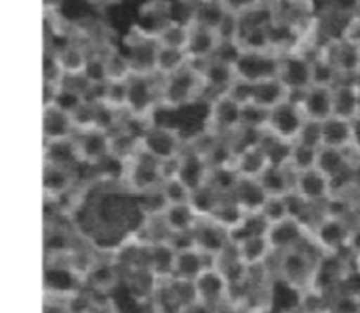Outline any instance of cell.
<instances>
[{
  "instance_id": "cell-1",
  "label": "cell",
  "mask_w": 360,
  "mask_h": 313,
  "mask_svg": "<svg viewBox=\"0 0 360 313\" xmlns=\"http://www.w3.org/2000/svg\"><path fill=\"white\" fill-rule=\"evenodd\" d=\"M162 79V109L178 111L188 106L204 102L206 84L197 63L190 62L178 72Z\"/></svg>"
},
{
  "instance_id": "cell-2",
  "label": "cell",
  "mask_w": 360,
  "mask_h": 313,
  "mask_svg": "<svg viewBox=\"0 0 360 313\" xmlns=\"http://www.w3.org/2000/svg\"><path fill=\"white\" fill-rule=\"evenodd\" d=\"M160 109V77L157 74H132L127 81V115L141 122H151Z\"/></svg>"
},
{
  "instance_id": "cell-3",
  "label": "cell",
  "mask_w": 360,
  "mask_h": 313,
  "mask_svg": "<svg viewBox=\"0 0 360 313\" xmlns=\"http://www.w3.org/2000/svg\"><path fill=\"white\" fill-rule=\"evenodd\" d=\"M186 144L188 141L178 127L158 120H151L141 134V150L160 162L181 157Z\"/></svg>"
},
{
  "instance_id": "cell-4",
  "label": "cell",
  "mask_w": 360,
  "mask_h": 313,
  "mask_svg": "<svg viewBox=\"0 0 360 313\" xmlns=\"http://www.w3.org/2000/svg\"><path fill=\"white\" fill-rule=\"evenodd\" d=\"M308 243V241H306ZM304 245L287 250L280 253L278 259V273L280 278L295 290H313L315 287L316 269H319V259L311 255Z\"/></svg>"
},
{
  "instance_id": "cell-5",
  "label": "cell",
  "mask_w": 360,
  "mask_h": 313,
  "mask_svg": "<svg viewBox=\"0 0 360 313\" xmlns=\"http://www.w3.org/2000/svg\"><path fill=\"white\" fill-rule=\"evenodd\" d=\"M352 227L345 220L343 215L330 210L320 218L319 224L311 229V241L322 253H340L348 248Z\"/></svg>"
},
{
  "instance_id": "cell-6",
  "label": "cell",
  "mask_w": 360,
  "mask_h": 313,
  "mask_svg": "<svg viewBox=\"0 0 360 313\" xmlns=\"http://www.w3.org/2000/svg\"><path fill=\"white\" fill-rule=\"evenodd\" d=\"M241 120L243 104L232 98L227 91L206 104L204 127L218 136H232L238 132L241 129Z\"/></svg>"
},
{
  "instance_id": "cell-7",
  "label": "cell",
  "mask_w": 360,
  "mask_h": 313,
  "mask_svg": "<svg viewBox=\"0 0 360 313\" xmlns=\"http://www.w3.org/2000/svg\"><path fill=\"white\" fill-rule=\"evenodd\" d=\"M164 179L162 162L141 150V153L127 164L123 185L132 193H141L160 186Z\"/></svg>"
},
{
  "instance_id": "cell-8",
  "label": "cell",
  "mask_w": 360,
  "mask_h": 313,
  "mask_svg": "<svg viewBox=\"0 0 360 313\" xmlns=\"http://www.w3.org/2000/svg\"><path fill=\"white\" fill-rule=\"evenodd\" d=\"M81 169L84 167H63V165L44 164V171H42L44 199L62 204L84 179H88L81 174Z\"/></svg>"
},
{
  "instance_id": "cell-9",
  "label": "cell",
  "mask_w": 360,
  "mask_h": 313,
  "mask_svg": "<svg viewBox=\"0 0 360 313\" xmlns=\"http://www.w3.org/2000/svg\"><path fill=\"white\" fill-rule=\"evenodd\" d=\"M157 49L158 42L155 35L143 27L132 28L123 44V51L129 56L134 74H155Z\"/></svg>"
},
{
  "instance_id": "cell-10",
  "label": "cell",
  "mask_w": 360,
  "mask_h": 313,
  "mask_svg": "<svg viewBox=\"0 0 360 313\" xmlns=\"http://www.w3.org/2000/svg\"><path fill=\"white\" fill-rule=\"evenodd\" d=\"M77 158L83 167L90 169L111 157V132L104 129L77 130L74 136Z\"/></svg>"
},
{
  "instance_id": "cell-11",
  "label": "cell",
  "mask_w": 360,
  "mask_h": 313,
  "mask_svg": "<svg viewBox=\"0 0 360 313\" xmlns=\"http://www.w3.org/2000/svg\"><path fill=\"white\" fill-rule=\"evenodd\" d=\"M234 69L239 79L259 83L278 76L280 55L274 51H241Z\"/></svg>"
},
{
  "instance_id": "cell-12",
  "label": "cell",
  "mask_w": 360,
  "mask_h": 313,
  "mask_svg": "<svg viewBox=\"0 0 360 313\" xmlns=\"http://www.w3.org/2000/svg\"><path fill=\"white\" fill-rule=\"evenodd\" d=\"M306 116L302 113L299 102L288 98L283 104L276 106L269 111V120H267V132L273 136L281 137L285 141L295 143L301 134L302 127L306 123Z\"/></svg>"
},
{
  "instance_id": "cell-13",
  "label": "cell",
  "mask_w": 360,
  "mask_h": 313,
  "mask_svg": "<svg viewBox=\"0 0 360 313\" xmlns=\"http://www.w3.org/2000/svg\"><path fill=\"white\" fill-rule=\"evenodd\" d=\"M278 77L287 84L292 94L304 91L311 87V58L301 51L281 53Z\"/></svg>"
},
{
  "instance_id": "cell-14",
  "label": "cell",
  "mask_w": 360,
  "mask_h": 313,
  "mask_svg": "<svg viewBox=\"0 0 360 313\" xmlns=\"http://www.w3.org/2000/svg\"><path fill=\"white\" fill-rule=\"evenodd\" d=\"M294 193L309 204H329L333 200V181L319 167L295 172Z\"/></svg>"
},
{
  "instance_id": "cell-15",
  "label": "cell",
  "mask_w": 360,
  "mask_h": 313,
  "mask_svg": "<svg viewBox=\"0 0 360 313\" xmlns=\"http://www.w3.org/2000/svg\"><path fill=\"white\" fill-rule=\"evenodd\" d=\"M211 172V164L206 158V155L200 153L195 148L188 146L186 144L185 151L181 153V157L178 158V169H176V176L188 186L192 192L202 189L204 185H207V179H210Z\"/></svg>"
},
{
  "instance_id": "cell-16",
  "label": "cell",
  "mask_w": 360,
  "mask_h": 313,
  "mask_svg": "<svg viewBox=\"0 0 360 313\" xmlns=\"http://www.w3.org/2000/svg\"><path fill=\"white\" fill-rule=\"evenodd\" d=\"M176 257H178V250L172 245L171 239L144 243V267L158 281H165L174 276Z\"/></svg>"
},
{
  "instance_id": "cell-17",
  "label": "cell",
  "mask_w": 360,
  "mask_h": 313,
  "mask_svg": "<svg viewBox=\"0 0 360 313\" xmlns=\"http://www.w3.org/2000/svg\"><path fill=\"white\" fill-rule=\"evenodd\" d=\"M193 283H195L199 301L207 302V305L218 306L231 298V280L218 266L206 267Z\"/></svg>"
},
{
  "instance_id": "cell-18",
  "label": "cell",
  "mask_w": 360,
  "mask_h": 313,
  "mask_svg": "<svg viewBox=\"0 0 360 313\" xmlns=\"http://www.w3.org/2000/svg\"><path fill=\"white\" fill-rule=\"evenodd\" d=\"M195 63V62H193ZM200 69V74H202L204 84H206V94H204V102L213 101L218 95L225 94L227 88L231 87L236 81V69L232 63L224 62V60L218 58H210L206 62L197 63Z\"/></svg>"
},
{
  "instance_id": "cell-19",
  "label": "cell",
  "mask_w": 360,
  "mask_h": 313,
  "mask_svg": "<svg viewBox=\"0 0 360 313\" xmlns=\"http://www.w3.org/2000/svg\"><path fill=\"white\" fill-rule=\"evenodd\" d=\"M267 239L273 246V252L281 253L299 245H304L306 241L311 239V232L301 220L290 217L287 220L271 225L269 231H267Z\"/></svg>"
},
{
  "instance_id": "cell-20",
  "label": "cell",
  "mask_w": 360,
  "mask_h": 313,
  "mask_svg": "<svg viewBox=\"0 0 360 313\" xmlns=\"http://www.w3.org/2000/svg\"><path fill=\"white\" fill-rule=\"evenodd\" d=\"M292 101L299 102L302 113L308 120L323 122L334 115L333 88L329 87H309L304 91L292 94Z\"/></svg>"
},
{
  "instance_id": "cell-21",
  "label": "cell",
  "mask_w": 360,
  "mask_h": 313,
  "mask_svg": "<svg viewBox=\"0 0 360 313\" xmlns=\"http://www.w3.org/2000/svg\"><path fill=\"white\" fill-rule=\"evenodd\" d=\"M192 234L197 248L202 250L213 260H217L232 245L227 229L220 227V225L214 224L213 220L206 217L200 218Z\"/></svg>"
},
{
  "instance_id": "cell-22",
  "label": "cell",
  "mask_w": 360,
  "mask_h": 313,
  "mask_svg": "<svg viewBox=\"0 0 360 313\" xmlns=\"http://www.w3.org/2000/svg\"><path fill=\"white\" fill-rule=\"evenodd\" d=\"M76 132L77 129L69 111L55 104L44 106L42 109V141L44 143L69 141L76 136Z\"/></svg>"
},
{
  "instance_id": "cell-23",
  "label": "cell",
  "mask_w": 360,
  "mask_h": 313,
  "mask_svg": "<svg viewBox=\"0 0 360 313\" xmlns=\"http://www.w3.org/2000/svg\"><path fill=\"white\" fill-rule=\"evenodd\" d=\"M51 48L53 51H55L56 60H58L60 67H62L65 76L84 72L88 58H90V53H91L90 46L81 42L79 39H65L63 42L51 46Z\"/></svg>"
},
{
  "instance_id": "cell-24",
  "label": "cell",
  "mask_w": 360,
  "mask_h": 313,
  "mask_svg": "<svg viewBox=\"0 0 360 313\" xmlns=\"http://www.w3.org/2000/svg\"><path fill=\"white\" fill-rule=\"evenodd\" d=\"M218 46H220V37H218L217 30L190 23V37L188 44H186V53H188L192 62L200 63L210 60L217 53Z\"/></svg>"
},
{
  "instance_id": "cell-25",
  "label": "cell",
  "mask_w": 360,
  "mask_h": 313,
  "mask_svg": "<svg viewBox=\"0 0 360 313\" xmlns=\"http://www.w3.org/2000/svg\"><path fill=\"white\" fill-rule=\"evenodd\" d=\"M210 266H214V260L211 259V257H207L206 253H204L202 250L197 248V246H188V248L178 250L174 276L172 278L195 281L197 276Z\"/></svg>"
},
{
  "instance_id": "cell-26",
  "label": "cell",
  "mask_w": 360,
  "mask_h": 313,
  "mask_svg": "<svg viewBox=\"0 0 360 313\" xmlns=\"http://www.w3.org/2000/svg\"><path fill=\"white\" fill-rule=\"evenodd\" d=\"M357 79H347V77H343V79H340L333 87V106L334 115L336 116L352 120L360 113Z\"/></svg>"
},
{
  "instance_id": "cell-27",
  "label": "cell",
  "mask_w": 360,
  "mask_h": 313,
  "mask_svg": "<svg viewBox=\"0 0 360 313\" xmlns=\"http://www.w3.org/2000/svg\"><path fill=\"white\" fill-rule=\"evenodd\" d=\"M200 215L197 213L192 203H179V204H169L167 210L162 215L167 231L172 234H185V232H193L200 220Z\"/></svg>"
},
{
  "instance_id": "cell-28",
  "label": "cell",
  "mask_w": 360,
  "mask_h": 313,
  "mask_svg": "<svg viewBox=\"0 0 360 313\" xmlns=\"http://www.w3.org/2000/svg\"><path fill=\"white\" fill-rule=\"evenodd\" d=\"M269 165V158H267V153L260 146V143L245 148L239 153H236L234 158V169L238 171L239 178L259 179Z\"/></svg>"
},
{
  "instance_id": "cell-29",
  "label": "cell",
  "mask_w": 360,
  "mask_h": 313,
  "mask_svg": "<svg viewBox=\"0 0 360 313\" xmlns=\"http://www.w3.org/2000/svg\"><path fill=\"white\" fill-rule=\"evenodd\" d=\"M292 91L288 90L287 84L280 79V77H269V79L259 81L253 83V94L252 102L257 106H262L266 109H273L276 106L283 104L290 98Z\"/></svg>"
},
{
  "instance_id": "cell-30",
  "label": "cell",
  "mask_w": 360,
  "mask_h": 313,
  "mask_svg": "<svg viewBox=\"0 0 360 313\" xmlns=\"http://www.w3.org/2000/svg\"><path fill=\"white\" fill-rule=\"evenodd\" d=\"M236 203L246 211V213H260L267 200V192L264 190L260 179L239 178L234 192H232Z\"/></svg>"
},
{
  "instance_id": "cell-31",
  "label": "cell",
  "mask_w": 360,
  "mask_h": 313,
  "mask_svg": "<svg viewBox=\"0 0 360 313\" xmlns=\"http://www.w3.org/2000/svg\"><path fill=\"white\" fill-rule=\"evenodd\" d=\"M236 252H238L239 260H241L245 266L259 267L273 255V246H271L267 234L264 236H253V238L245 239V241L236 243Z\"/></svg>"
},
{
  "instance_id": "cell-32",
  "label": "cell",
  "mask_w": 360,
  "mask_h": 313,
  "mask_svg": "<svg viewBox=\"0 0 360 313\" xmlns=\"http://www.w3.org/2000/svg\"><path fill=\"white\" fill-rule=\"evenodd\" d=\"M322 146L352 150V120L329 116L322 122Z\"/></svg>"
},
{
  "instance_id": "cell-33",
  "label": "cell",
  "mask_w": 360,
  "mask_h": 313,
  "mask_svg": "<svg viewBox=\"0 0 360 313\" xmlns=\"http://www.w3.org/2000/svg\"><path fill=\"white\" fill-rule=\"evenodd\" d=\"M259 179L267 196H290L294 192L295 172L288 165H269Z\"/></svg>"
},
{
  "instance_id": "cell-34",
  "label": "cell",
  "mask_w": 360,
  "mask_h": 313,
  "mask_svg": "<svg viewBox=\"0 0 360 313\" xmlns=\"http://www.w3.org/2000/svg\"><path fill=\"white\" fill-rule=\"evenodd\" d=\"M192 62L186 53V49L171 48V46L158 44L157 56H155V74L158 77H167L171 74L178 72L183 67Z\"/></svg>"
},
{
  "instance_id": "cell-35",
  "label": "cell",
  "mask_w": 360,
  "mask_h": 313,
  "mask_svg": "<svg viewBox=\"0 0 360 313\" xmlns=\"http://www.w3.org/2000/svg\"><path fill=\"white\" fill-rule=\"evenodd\" d=\"M155 39L160 46H171V48L186 49L190 37V21H181L171 18L164 25L153 32Z\"/></svg>"
},
{
  "instance_id": "cell-36",
  "label": "cell",
  "mask_w": 360,
  "mask_h": 313,
  "mask_svg": "<svg viewBox=\"0 0 360 313\" xmlns=\"http://www.w3.org/2000/svg\"><path fill=\"white\" fill-rule=\"evenodd\" d=\"M246 211L239 206L234 200L232 196H224L220 197V200L217 203V206L211 210V213L206 218L213 220L214 224H218L220 227L227 229L229 232L234 227H238L241 224V220L245 218Z\"/></svg>"
},
{
  "instance_id": "cell-37",
  "label": "cell",
  "mask_w": 360,
  "mask_h": 313,
  "mask_svg": "<svg viewBox=\"0 0 360 313\" xmlns=\"http://www.w3.org/2000/svg\"><path fill=\"white\" fill-rule=\"evenodd\" d=\"M104 63L108 81H127L134 74L129 56H127V53L120 46H105Z\"/></svg>"
},
{
  "instance_id": "cell-38",
  "label": "cell",
  "mask_w": 360,
  "mask_h": 313,
  "mask_svg": "<svg viewBox=\"0 0 360 313\" xmlns=\"http://www.w3.org/2000/svg\"><path fill=\"white\" fill-rule=\"evenodd\" d=\"M340 79H343L338 70L336 63L333 62L326 51H320L311 56V84L313 87H329L333 88Z\"/></svg>"
},
{
  "instance_id": "cell-39",
  "label": "cell",
  "mask_w": 360,
  "mask_h": 313,
  "mask_svg": "<svg viewBox=\"0 0 360 313\" xmlns=\"http://www.w3.org/2000/svg\"><path fill=\"white\" fill-rule=\"evenodd\" d=\"M72 139L58 141V143H44V164L63 165V167H83L79 164Z\"/></svg>"
},
{
  "instance_id": "cell-40",
  "label": "cell",
  "mask_w": 360,
  "mask_h": 313,
  "mask_svg": "<svg viewBox=\"0 0 360 313\" xmlns=\"http://www.w3.org/2000/svg\"><path fill=\"white\" fill-rule=\"evenodd\" d=\"M116 281H118V271H116L115 264L105 262V260H95L83 283L90 285L91 290L95 292H108L109 288L115 287Z\"/></svg>"
},
{
  "instance_id": "cell-41",
  "label": "cell",
  "mask_w": 360,
  "mask_h": 313,
  "mask_svg": "<svg viewBox=\"0 0 360 313\" xmlns=\"http://www.w3.org/2000/svg\"><path fill=\"white\" fill-rule=\"evenodd\" d=\"M269 227V222L262 217V213H246L241 224L229 232V238H231L232 245H236V243L245 241V239L253 238V236L267 234Z\"/></svg>"
},
{
  "instance_id": "cell-42",
  "label": "cell",
  "mask_w": 360,
  "mask_h": 313,
  "mask_svg": "<svg viewBox=\"0 0 360 313\" xmlns=\"http://www.w3.org/2000/svg\"><path fill=\"white\" fill-rule=\"evenodd\" d=\"M227 9L221 2H199L192 11H190V23L200 25V27H207L217 30L220 25L221 18L225 16Z\"/></svg>"
},
{
  "instance_id": "cell-43",
  "label": "cell",
  "mask_w": 360,
  "mask_h": 313,
  "mask_svg": "<svg viewBox=\"0 0 360 313\" xmlns=\"http://www.w3.org/2000/svg\"><path fill=\"white\" fill-rule=\"evenodd\" d=\"M260 146H262L264 151L267 153L271 165H288L294 143L273 136V134L266 130V132L262 134V139H260Z\"/></svg>"
},
{
  "instance_id": "cell-44",
  "label": "cell",
  "mask_w": 360,
  "mask_h": 313,
  "mask_svg": "<svg viewBox=\"0 0 360 313\" xmlns=\"http://www.w3.org/2000/svg\"><path fill=\"white\" fill-rule=\"evenodd\" d=\"M134 196H136L137 204H139L141 211H143L146 218L162 217L169 206V200L165 197L164 190H162V185L157 186V189L146 190V192L134 193Z\"/></svg>"
},
{
  "instance_id": "cell-45",
  "label": "cell",
  "mask_w": 360,
  "mask_h": 313,
  "mask_svg": "<svg viewBox=\"0 0 360 313\" xmlns=\"http://www.w3.org/2000/svg\"><path fill=\"white\" fill-rule=\"evenodd\" d=\"M319 151L320 148L301 143V141H295L294 146H292L288 167H290L294 172L308 171V169L316 167V162H319Z\"/></svg>"
},
{
  "instance_id": "cell-46",
  "label": "cell",
  "mask_w": 360,
  "mask_h": 313,
  "mask_svg": "<svg viewBox=\"0 0 360 313\" xmlns=\"http://www.w3.org/2000/svg\"><path fill=\"white\" fill-rule=\"evenodd\" d=\"M238 181L239 174L234 165H220V167H211L207 185L213 186L220 196H232Z\"/></svg>"
},
{
  "instance_id": "cell-47",
  "label": "cell",
  "mask_w": 360,
  "mask_h": 313,
  "mask_svg": "<svg viewBox=\"0 0 360 313\" xmlns=\"http://www.w3.org/2000/svg\"><path fill=\"white\" fill-rule=\"evenodd\" d=\"M260 213H262V217L269 222V225L290 218L292 210L288 196H269L267 197L266 204H264V207L260 210Z\"/></svg>"
},
{
  "instance_id": "cell-48",
  "label": "cell",
  "mask_w": 360,
  "mask_h": 313,
  "mask_svg": "<svg viewBox=\"0 0 360 313\" xmlns=\"http://www.w3.org/2000/svg\"><path fill=\"white\" fill-rule=\"evenodd\" d=\"M267 120H269V109L257 106L253 102L243 106V129L259 130V132H266L267 130Z\"/></svg>"
},
{
  "instance_id": "cell-49",
  "label": "cell",
  "mask_w": 360,
  "mask_h": 313,
  "mask_svg": "<svg viewBox=\"0 0 360 313\" xmlns=\"http://www.w3.org/2000/svg\"><path fill=\"white\" fill-rule=\"evenodd\" d=\"M129 81V79H127ZM127 81H105L104 97L102 102L118 111H125L127 108Z\"/></svg>"
},
{
  "instance_id": "cell-50",
  "label": "cell",
  "mask_w": 360,
  "mask_h": 313,
  "mask_svg": "<svg viewBox=\"0 0 360 313\" xmlns=\"http://www.w3.org/2000/svg\"><path fill=\"white\" fill-rule=\"evenodd\" d=\"M162 190H164L169 204L190 203V200H192L193 192L181 181V179L178 178V176H172V178L164 179V183H162Z\"/></svg>"
},
{
  "instance_id": "cell-51",
  "label": "cell",
  "mask_w": 360,
  "mask_h": 313,
  "mask_svg": "<svg viewBox=\"0 0 360 313\" xmlns=\"http://www.w3.org/2000/svg\"><path fill=\"white\" fill-rule=\"evenodd\" d=\"M217 34L224 42H238L241 34V16L236 13H225L220 25L217 27Z\"/></svg>"
},
{
  "instance_id": "cell-52",
  "label": "cell",
  "mask_w": 360,
  "mask_h": 313,
  "mask_svg": "<svg viewBox=\"0 0 360 313\" xmlns=\"http://www.w3.org/2000/svg\"><path fill=\"white\" fill-rule=\"evenodd\" d=\"M297 141H301V143H306V144H311V146H316V148L322 146V122L306 120Z\"/></svg>"
},
{
  "instance_id": "cell-53",
  "label": "cell",
  "mask_w": 360,
  "mask_h": 313,
  "mask_svg": "<svg viewBox=\"0 0 360 313\" xmlns=\"http://www.w3.org/2000/svg\"><path fill=\"white\" fill-rule=\"evenodd\" d=\"M329 312L330 313H360V301L357 298H354V295L341 290L340 294L334 298Z\"/></svg>"
},
{
  "instance_id": "cell-54",
  "label": "cell",
  "mask_w": 360,
  "mask_h": 313,
  "mask_svg": "<svg viewBox=\"0 0 360 313\" xmlns=\"http://www.w3.org/2000/svg\"><path fill=\"white\" fill-rule=\"evenodd\" d=\"M221 4H224L229 13H236L241 16V14H246L248 11L255 9V7L264 6L266 0H221Z\"/></svg>"
},
{
  "instance_id": "cell-55",
  "label": "cell",
  "mask_w": 360,
  "mask_h": 313,
  "mask_svg": "<svg viewBox=\"0 0 360 313\" xmlns=\"http://www.w3.org/2000/svg\"><path fill=\"white\" fill-rule=\"evenodd\" d=\"M341 290L347 294L354 295L360 301V269H348L347 274L341 280Z\"/></svg>"
},
{
  "instance_id": "cell-56",
  "label": "cell",
  "mask_w": 360,
  "mask_h": 313,
  "mask_svg": "<svg viewBox=\"0 0 360 313\" xmlns=\"http://www.w3.org/2000/svg\"><path fill=\"white\" fill-rule=\"evenodd\" d=\"M352 150L360 153V115L352 118Z\"/></svg>"
},
{
  "instance_id": "cell-57",
  "label": "cell",
  "mask_w": 360,
  "mask_h": 313,
  "mask_svg": "<svg viewBox=\"0 0 360 313\" xmlns=\"http://www.w3.org/2000/svg\"><path fill=\"white\" fill-rule=\"evenodd\" d=\"M185 313H217V306L207 305V302H202V301H197L193 302Z\"/></svg>"
},
{
  "instance_id": "cell-58",
  "label": "cell",
  "mask_w": 360,
  "mask_h": 313,
  "mask_svg": "<svg viewBox=\"0 0 360 313\" xmlns=\"http://www.w3.org/2000/svg\"><path fill=\"white\" fill-rule=\"evenodd\" d=\"M63 6V0H44V13L46 14H60Z\"/></svg>"
},
{
  "instance_id": "cell-59",
  "label": "cell",
  "mask_w": 360,
  "mask_h": 313,
  "mask_svg": "<svg viewBox=\"0 0 360 313\" xmlns=\"http://www.w3.org/2000/svg\"><path fill=\"white\" fill-rule=\"evenodd\" d=\"M348 248L354 250L355 253H360V227L352 229L350 243H348Z\"/></svg>"
},
{
  "instance_id": "cell-60",
  "label": "cell",
  "mask_w": 360,
  "mask_h": 313,
  "mask_svg": "<svg viewBox=\"0 0 360 313\" xmlns=\"http://www.w3.org/2000/svg\"><path fill=\"white\" fill-rule=\"evenodd\" d=\"M84 2L91 4V6L104 7V6H109V4H115V0H84Z\"/></svg>"
},
{
  "instance_id": "cell-61",
  "label": "cell",
  "mask_w": 360,
  "mask_h": 313,
  "mask_svg": "<svg viewBox=\"0 0 360 313\" xmlns=\"http://www.w3.org/2000/svg\"><path fill=\"white\" fill-rule=\"evenodd\" d=\"M355 267L360 269V253H355Z\"/></svg>"
},
{
  "instance_id": "cell-62",
  "label": "cell",
  "mask_w": 360,
  "mask_h": 313,
  "mask_svg": "<svg viewBox=\"0 0 360 313\" xmlns=\"http://www.w3.org/2000/svg\"><path fill=\"white\" fill-rule=\"evenodd\" d=\"M357 84H359V109H360V81L357 79ZM360 115V113H359Z\"/></svg>"
},
{
  "instance_id": "cell-63",
  "label": "cell",
  "mask_w": 360,
  "mask_h": 313,
  "mask_svg": "<svg viewBox=\"0 0 360 313\" xmlns=\"http://www.w3.org/2000/svg\"><path fill=\"white\" fill-rule=\"evenodd\" d=\"M355 42H357V46H359V51H360V39H359V41H355Z\"/></svg>"
}]
</instances>
